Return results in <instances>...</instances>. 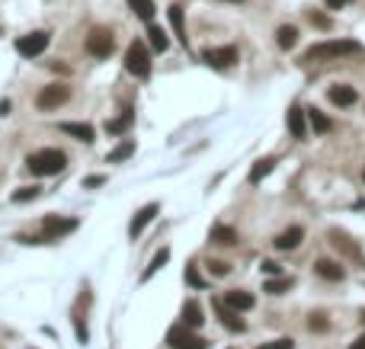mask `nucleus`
<instances>
[{
  "instance_id": "f257e3e1",
  "label": "nucleus",
  "mask_w": 365,
  "mask_h": 349,
  "mask_svg": "<svg viewBox=\"0 0 365 349\" xmlns=\"http://www.w3.org/2000/svg\"><path fill=\"white\" fill-rule=\"evenodd\" d=\"M362 45L353 39H330V42H317L305 51V61H333V58H346V55H359Z\"/></svg>"
},
{
  "instance_id": "f03ea898",
  "label": "nucleus",
  "mask_w": 365,
  "mask_h": 349,
  "mask_svg": "<svg viewBox=\"0 0 365 349\" xmlns=\"http://www.w3.org/2000/svg\"><path fill=\"white\" fill-rule=\"evenodd\" d=\"M26 167H29V173H35V176H55L67 167V158H65V151H58V148H45V151L29 154V158H26Z\"/></svg>"
},
{
  "instance_id": "7ed1b4c3",
  "label": "nucleus",
  "mask_w": 365,
  "mask_h": 349,
  "mask_svg": "<svg viewBox=\"0 0 365 349\" xmlns=\"http://www.w3.org/2000/svg\"><path fill=\"white\" fill-rule=\"evenodd\" d=\"M125 67H128V74L142 77V80L151 77V51L142 39H135L132 45H128V51H125Z\"/></svg>"
},
{
  "instance_id": "20e7f679",
  "label": "nucleus",
  "mask_w": 365,
  "mask_h": 349,
  "mask_svg": "<svg viewBox=\"0 0 365 349\" xmlns=\"http://www.w3.org/2000/svg\"><path fill=\"white\" fill-rule=\"evenodd\" d=\"M167 346L170 349H208V340H202L199 333H192V327L176 324L167 333Z\"/></svg>"
},
{
  "instance_id": "39448f33",
  "label": "nucleus",
  "mask_w": 365,
  "mask_h": 349,
  "mask_svg": "<svg viewBox=\"0 0 365 349\" xmlns=\"http://www.w3.org/2000/svg\"><path fill=\"white\" fill-rule=\"evenodd\" d=\"M112 49H116V39H112L109 29L100 26V29H90V33H87V51H90L93 58H109Z\"/></svg>"
},
{
  "instance_id": "423d86ee",
  "label": "nucleus",
  "mask_w": 365,
  "mask_h": 349,
  "mask_svg": "<svg viewBox=\"0 0 365 349\" xmlns=\"http://www.w3.org/2000/svg\"><path fill=\"white\" fill-rule=\"evenodd\" d=\"M67 100H71V87H67V83H49L45 90H39L35 106L39 109H58V106H65Z\"/></svg>"
},
{
  "instance_id": "0eeeda50",
  "label": "nucleus",
  "mask_w": 365,
  "mask_h": 349,
  "mask_svg": "<svg viewBox=\"0 0 365 349\" xmlns=\"http://www.w3.org/2000/svg\"><path fill=\"white\" fill-rule=\"evenodd\" d=\"M51 35L49 33H29V35H19L17 39V51L23 55V58H39L42 51L49 49Z\"/></svg>"
},
{
  "instance_id": "6e6552de",
  "label": "nucleus",
  "mask_w": 365,
  "mask_h": 349,
  "mask_svg": "<svg viewBox=\"0 0 365 349\" xmlns=\"http://www.w3.org/2000/svg\"><path fill=\"white\" fill-rule=\"evenodd\" d=\"M77 228V218H58V215H49L42 221V231H45V241H55V237H65Z\"/></svg>"
},
{
  "instance_id": "1a4fd4ad",
  "label": "nucleus",
  "mask_w": 365,
  "mask_h": 349,
  "mask_svg": "<svg viewBox=\"0 0 365 349\" xmlns=\"http://www.w3.org/2000/svg\"><path fill=\"white\" fill-rule=\"evenodd\" d=\"M212 305H215L218 317H221V324L228 327V330H231V333H244V330H247V324H244V321H241V311H234V308H231V305H228V301H224V298H215V301H212Z\"/></svg>"
},
{
  "instance_id": "9d476101",
  "label": "nucleus",
  "mask_w": 365,
  "mask_h": 349,
  "mask_svg": "<svg viewBox=\"0 0 365 349\" xmlns=\"http://www.w3.org/2000/svg\"><path fill=\"white\" fill-rule=\"evenodd\" d=\"M202 58L215 67V71H228V67L237 65V49H231V45H224V49H208Z\"/></svg>"
},
{
  "instance_id": "9b49d317",
  "label": "nucleus",
  "mask_w": 365,
  "mask_h": 349,
  "mask_svg": "<svg viewBox=\"0 0 365 349\" xmlns=\"http://www.w3.org/2000/svg\"><path fill=\"white\" fill-rule=\"evenodd\" d=\"M160 212V205L158 202H151V205H144V208H138V215L132 218V228H128V237H138V234L144 231V228L154 221V215Z\"/></svg>"
},
{
  "instance_id": "f8f14e48",
  "label": "nucleus",
  "mask_w": 365,
  "mask_h": 349,
  "mask_svg": "<svg viewBox=\"0 0 365 349\" xmlns=\"http://www.w3.org/2000/svg\"><path fill=\"white\" fill-rule=\"evenodd\" d=\"M285 122H289V132H291V138H305L307 135V109H301V106H291L289 109V119H285Z\"/></svg>"
},
{
  "instance_id": "ddd939ff",
  "label": "nucleus",
  "mask_w": 365,
  "mask_h": 349,
  "mask_svg": "<svg viewBox=\"0 0 365 349\" xmlns=\"http://www.w3.org/2000/svg\"><path fill=\"white\" fill-rule=\"evenodd\" d=\"M330 103L333 106H356V100H359V93H356V87H346V83H337V87H330Z\"/></svg>"
},
{
  "instance_id": "4468645a",
  "label": "nucleus",
  "mask_w": 365,
  "mask_h": 349,
  "mask_svg": "<svg viewBox=\"0 0 365 349\" xmlns=\"http://www.w3.org/2000/svg\"><path fill=\"white\" fill-rule=\"evenodd\" d=\"M301 241H305V231H301V228L295 225V228H285L282 234H275V241H273V244H275V250H295Z\"/></svg>"
},
{
  "instance_id": "2eb2a0df",
  "label": "nucleus",
  "mask_w": 365,
  "mask_h": 349,
  "mask_svg": "<svg viewBox=\"0 0 365 349\" xmlns=\"http://www.w3.org/2000/svg\"><path fill=\"white\" fill-rule=\"evenodd\" d=\"M61 132L77 138V142H83V144H90L93 138H96V135H93V125H87V122H61Z\"/></svg>"
},
{
  "instance_id": "dca6fc26",
  "label": "nucleus",
  "mask_w": 365,
  "mask_h": 349,
  "mask_svg": "<svg viewBox=\"0 0 365 349\" xmlns=\"http://www.w3.org/2000/svg\"><path fill=\"white\" fill-rule=\"evenodd\" d=\"M224 301L231 305L234 311H250L253 305H257V298L250 295V291H241V289H234V291H224Z\"/></svg>"
},
{
  "instance_id": "f3484780",
  "label": "nucleus",
  "mask_w": 365,
  "mask_h": 349,
  "mask_svg": "<svg viewBox=\"0 0 365 349\" xmlns=\"http://www.w3.org/2000/svg\"><path fill=\"white\" fill-rule=\"evenodd\" d=\"M170 26H173L176 39H180V45H189V35H186V19H182V7L180 3H170Z\"/></svg>"
},
{
  "instance_id": "a211bd4d",
  "label": "nucleus",
  "mask_w": 365,
  "mask_h": 349,
  "mask_svg": "<svg viewBox=\"0 0 365 349\" xmlns=\"http://www.w3.org/2000/svg\"><path fill=\"white\" fill-rule=\"evenodd\" d=\"M180 317H182V324L196 330V327H202V321H205V311H202L199 301H186V305H182V314H180Z\"/></svg>"
},
{
  "instance_id": "6ab92c4d",
  "label": "nucleus",
  "mask_w": 365,
  "mask_h": 349,
  "mask_svg": "<svg viewBox=\"0 0 365 349\" xmlns=\"http://www.w3.org/2000/svg\"><path fill=\"white\" fill-rule=\"evenodd\" d=\"M314 273L321 275V279H330V282H340L343 275H346L340 263H333V259H317V263H314Z\"/></svg>"
},
{
  "instance_id": "aec40b11",
  "label": "nucleus",
  "mask_w": 365,
  "mask_h": 349,
  "mask_svg": "<svg viewBox=\"0 0 365 349\" xmlns=\"http://www.w3.org/2000/svg\"><path fill=\"white\" fill-rule=\"evenodd\" d=\"M275 42H279V49H295V45H298V29H295V26H279V29H275Z\"/></svg>"
},
{
  "instance_id": "412c9836",
  "label": "nucleus",
  "mask_w": 365,
  "mask_h": 349,
  "mask_svg": "<svg viewBox=\"0 0 365 349\" xmlns=\"http://www.w3.org/2000/svg\"><path fill=\"white\" fill-rule=\"evenodd\" d=\"M212 244H224V247H234L237 244V231L228 225H218L212 228Z\"/></svg>"
},
{
  "instance_id": "4be33fe9",
  "label": "nucleus",
  "mask_w": 365,
  "mask_h": 349,
  "mask_svg": "<svg viewBox=\"0 0 365 349\" xmlns=\"http://www.w3.org/2000/svg\"><path fill=\"white\" fill-rule=\"evenodd\" d=\"M273 170H275V160H273V158H263L257 167H253V170H250V183H253V186L263 183L266 176L273 173Z\"/></svg>"
},
{
  "instance_id": "5701e85b",
  "label": "nucleus",
  "mask_w": 365,
  "mask_h": 349,
  "mask_svg": "<svg viewBox=\"0 0 365 349\" xmlns=\"http://www.w3.org/2000/svg\"><path fill=\"white\" fill-rule=\"evenodd\" d=\"M128 7H132V13L138 19H144V23L154 19V0H128Z\"/></svg>"
},
{
  "instance_id": "b1692460",
  "label": "nucleus",
  "mask_w": 365,
  "mask_h": 349,
  "mask_svg": "<svg viewBox=\"0 0 365 349\" xmlns=\"http://www.w3.org/2000/svg\"><path fill=\"white\" fill-rule=\"evenodd\" d=\"M307 119H311V128H314L317 135H327L333 128V122L324 116V112H321V109H307Z\"/></svg>"
},
{
  "instance_id": "393cba45",
  "label": "nucleus",
  "mask_w": 365,
  "mask_h": 349,
  "mask_svg": "<svg viewBox=\"0 0 365 349\" xmlns=\"http://www.w3.org/2000/svg\"><path fill=\"white\" fill-rule=\"evenodd\" d=\"M148 42L154 51H167V45H170V39H167V33L160 29V26H151L148 29Z\"/></svg>"
},
{
  "instance_id": "a878e982",
  "label": "nucleus",
  "mask_w": 365,
  "mask_h": 349,
  "mask_svg": "<svg viewBox=\"0 0 365 349\" xmlns=\"http://www.w3.org/2000/svg\"><path fill=\"white\" fill-rule=\"evenodd\" d=\"M167 257H170V250H167V247H164V250H158V253H154V259H151V266L144 269V275H142V279H148V275H154V273H158V269L167 263Z\"/></svg>"
},
{
  "instance_id": "bb28decb",
  "label": "nucleus",
  "mask_w": 365,
  "mask_h": 349,
  "mask_svg": "<svg viewBox=\"0 0 365 349\" xmlns=\"http://www.w3.org/2000/svg\"><path fill=\"white\" fill-rule=\"evenodd\" d=\"M132 151H135V144H132V142L119 144L116 151H109V164H119V160H125V158H128V154H132Z\"/></svg>"
},
{
  "instance_id": "cd10ccee",
  "label": "nucleus",
  "mask_w": 365,
  "mask_h": 349,
  "mask_svg": "<svg viewBox=\"0 0 365 349\" xmlns=\"http://www.w3.org/2000/svg\"><path fill=\"white\" fill-rule=\"evenodd\" d=\"M285 289H291V279H273V282H266V291H269V295H282Z\"/></svg>"
},
{
  "instance_id": "c85d7f7f",
  "label": "nucleus",
  "mask_w": 365,
  "mask_h": 349,
  "mask_svg": "<svg viewBox=\"0 0 365 349\" xmlns=\"http://www.w3.org/2000/svg\"><path fill=\"white\" fill-rule=\"evenodd\" d=\"M208 273H212V275H228V273H231V263H221V259H212V263H208Z\"/></svg>"
},
{
  "instance_id": "c756f323",
  "label": "nucleus",
  "mask_w": 365,
  "mask_h": 349,
  "mask_svg": "<svg viewBox=\"0 0 365 349\" xmlns=\"http://www.w3.org/2000/svg\"><path fill=\"white\" fill-rule=\"evenodd\" d=\"M128 125H132V116H122V119H116V122H109L106 128H109V132H112V135H119V132H125Z\"/></svg>"
},
{
  "instance_id": "7c9ffc66",
  "label": "nucleus",
  "mask_w": 365,
  "mask_h": 349,
  "mask_svg": "<svg viewBox=\"0 0 365 349\" xmlns=\"http://www.w3.org/2000/svg\"><path fill=\"white\" fill-rule=\"evenodd\" d=\"M35 196H39L35 186H29V189H17L13 192V202H29V199H35Z\"/></svg>"
},
{
  "instance_id": "2f4dec72",
  "label": "nucleus",
  "mask_w": 365,
  "mask_h": 349,
  "mask_svg": "<svg viewBox=\"0 0 365 349\" xmlns=\"http://www.w3.org/2000/svg\"><path fill=\"white\" fill-rule=\"evenodd\" d=\"M186 282H189V285H199V289H205V279H202V275L196 273V266L186 269Z\"/></svg>"
},
{
  "instance_id": "473e14b6",
  "label": "nucleus",
  "mask_w": 365,
  "mask_h": 349,
  "mask_svg": "<svg viewBox=\"0 0 365 349\" xmlns=\"http://www.w3.org/2000/svg\"><path fill=\"white\" fill-rule=\"evenodd\" d=\"M327 327H330V324H327L324 314H314V317H311V330H327Z\"/></svg>"
},
{
  "instance_id": "72a5a7b5",
  "label": "nucleus",
  "mask_w": 365,
  "mask_h": 349,
  "mask_svg": "<svg viewBox=\"0 0 365 349\" xmlns=\"http://www.w3.org/2000/svg\"><path fill=\"white\" fill-rule=\"evenodd\" d=\"M103 183H106V176H87V180H83L87 189H96V186H103Z\"/></svg>"
},
{
  "instance_id": "f704fd0d",
  "label": "nucleus",
  "mask_w": 365,
  "mask_h": 349,
  "mask_svg": "<svg viewBox=\"0 0 365 349\" xmlns=\"http://www.w3.org/2000/svg\"><path fill=\"white\" fill-rule=\"evenodd\" d=\"M260 349H291V340H275V343H263Z\"/></svg>"
},
{
  "instance_id": "c9c22d12",
  "label": "nucleus",
  "mask_w": 365,
  "mask_h": 349,
  "mask_svg": "<svg viewBox=\"0 0 365 349\" xmlns=\"http://www.w3.org/2000/svg\"><path fill=\"white\" fill-rule=\"evenodd\" d=\"M311 23H314V26H321V29H330V19H327V17H321V13H311Z\"/></svg>"
},
{
  "instance_id": "e433bc0d",
  "label": "nucleus",
  "mask_w": 365,
  "mask_h": 349,
  "mask_svg": "<svg viewBox=\"0 0 365 349\" xmlns=\"http://www.w3.org/2000/svg\"><path fill=\"white\" fill-rule=\"evenodd\" d=\"M330 10H340V7H346V3H353V0H324Z\"/></svg>"
},
{
  "instance_id": "4c0bfd02",
  "label": "nucleus",
  "mask_w": 365,
  "mask_h": 349,
  "mask_svg": "<svg viewBox=\"0 0 365 349\" xmlns=\"http://www.w3.org/2000/svg\"><path fill=\"white\" fill-rule=\"evenodd\" d=\"M263 269H266V273H269V275H279V263H273V259H266V263H263Z\"/></svg>"
},
{
  "instance_id": "58836bf2",
  "label": "nucleus",
  "mask_w": 365,
  "mask_h": 349,
  "mask_svg": "<svg viewBox=\"0 0 365 349\" xmlns=\"http://www.w3.org/2000/svg\"><path fill=\"white\" fill-rule=\"evenodd\" d=\"M349 349H365V333H362V337H356L353 343H349Z\"/></svg>"
},
{
  "instance_id": "ea45409f",
  "label": "nucleus",
  "mask_w": 365,
  "mask_h": 349,
  "mask_svg": "<svg viewBox=\"0 0 365 349\" xmlns=\"http://www.w3.org/2000/svg\"><path fill=\"white\" fill-rule=\"evenodd\" d=\"M362 321H365V314H362Z\"/></svg>"
}]
</instances>
